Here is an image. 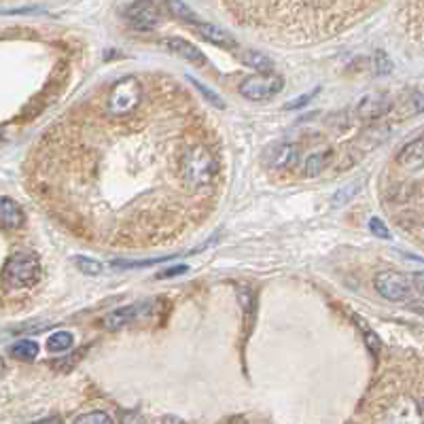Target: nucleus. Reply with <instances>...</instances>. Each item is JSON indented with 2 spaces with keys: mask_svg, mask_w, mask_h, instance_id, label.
<instances>
[{
  "mask_svg": "<svg viewBox=\"0 0 424 424\" xmlns=\"http://www.w3.org/2000/svg\"><path fill=\"white\" fill-rule=\"evenodd\" d=\"M221 176L219 136L193 96L164 75H126L43 134L30 191L87 242L147 248L200 225Z\"/></svg>",
  "mask_w": 424,
  "mask_h": 424,
  "instance_id": "nucleus-1",
  "label": "nucleus"
},
{
  "mask_svg": "<svg viewBox=\"0 0 424 424\" xmlns=\"http://www.w3.org/2000/svg\"><path fill=\"white\" fill-rule=\"evenodd\" d=\"M39 280H41V263L30 253L11 255L3 265V272H0V282L11 291L30 289Z\"/></svg>",
  "mask_w": 424,
  "mask_h": 424,
  "instance_id": "nucleus-2",
  "label": "nucleus"
},
{
  "mask_svg": "<svg viewBox=\"0 0 424 424\" xmlns=\"http://www.w3.org/2000/svg\"><path fill=\"white\" fill-rule=\"evenodd\" d=\"M375 291L388 301H409L413 295H422V274L405 276L401 272H382L375 276Z\"/></svg>",
  "mask_w": 424,
  "mask_h": 424,
  "instance_id": "nucleus-3",
  "label": "nucleus"
},
{
  "mask_svg": "<svg viewBox=\"0 0 424 424\" xmlns=\"http://www.w3.org/2000/svg\"><path fill=\"white\" fill-rule=\"evenodd\" d=\"M284 90V79L276 73H257L240 83V94L250 102H269Z\"/></svg>",
  "mask_w": 424,
  "mask_h": 424,
  "instance_id": "nucleus-4",
  "label": "nucleus"
},
{
  "mask_svg": "<svg viewBox=\"0 0 424 424\" xmlns=\"http://www.w3.org/2000/svg\"><path fill=\"white\" fill-rule=\"evenodd\" d=\"M126 20L134 30L140 32H151L162 24V13L153 0H136L126 9Z\"/></svg>",
  "mask_w": 424,
  "mask_h": 424,
  "instance_id": "nucleus-5",
  "label": "nucleus"
},
{
  "mask_svg": "<svg viewBox=\"0 0 424 424\" xmlns=\"http://www.w3.org/2000/svg\"><path fill=\"white\" fill-rule=\"evenodd\" d=\"M301 151L295 143H276L263 153V162L274 172H289L299 164Z\"/></svg>",
  "mask_w": 424,
  "mask_h": 424,
  "instance_id": "nucleus-6",
  "label": "nucleus"
},
{
  "mask_svg": "<svg viewBox=\"0 0 424 424\" xmlns=\"http://www.w3.org/2000/svg\"><path fill=\"white\" fill-rule=\"evenodd\" d=\"M191 28H193V32L198 35V37H202L204 41H208V43H212V45H217V47H223V49H238V41L229 35V32H225L223 28H219V26H214V24H204V22H200V20H195L193 24H189Z\"/></svg>",
  "mask_w": 424,
  "mask_h": 424,
  "instance_id": "nucleus-7",
  "label": "nucleus"
},
{
  "mask_svg": "<svg viewBox=\"0 0 424 424\" xmlns=\"http://www.w3.org/2000/svg\"><path fill=\"white\" fill-rule=\"evenodd\" d=\"M164 45H166L168 52L176 54L178 58L187 60V62L193 64V66H202V68H204V66L208 64L206 56H204L193 43H189V41H185V39H168Z\"/></svg>",
  "mask_w": 424,
  "mask_h": 424,
  "instance_id": "nucleus-8",
  "label": "nucleus"
},
{
  "mask_svg": "<svg viewBox=\"0 0 424 424\" xmlns=\"http://www.w3.org/2000/svg\"><path fill=\"white\" fill-rule=\"evenodd\" d=\"M26 223V212L18 202L11 198L0 195V227L5 229H20Z\"/></svg>",
  "mask_w": 424,
  "mask_h": 424,
  "instance_id": "nucleus-9",
  "label": "nucleus"
},
{
  "mask_svg": "<svg viewBox=\"0 0 424 424\" xmlns=\"http://www.w3.org/2000/svg\"><path fill=\"white\" fill-rule=\"evenodd\" d=\"M388 109H390V100L386 96H371L358 104V115L363 119H380L384 113H388Z\"/></svg>",
  "mask_w": 424,
  "mask_h": 424,
  "instance_id": "nucleus-10",
  "label": "nucleus"
},
{
  "mask_svg": "<svg viewBox=\"0 0 424 424\" xmlns=\"http://www.w3.org/2000/svg\"><path fill=\"white\" fill-rule=\"evenodd\" d=\"M145 308H147L145 303L121 308V310L109 314V316L104 318V325H107V329H119V327H123V325H130V322H134V320L140 316V312H143Z\"/></svg>",
  "mask_w": 424,
  "mask_h": 424,
  "instance_id": "nucleus-11",
  "label": "nucleus"
},
{
  "mask_svg": "<svg viewBox=\"0 0 424 424\" xmlns=\"http://www.w3.org/2000/svg\"><path fill=\"white\" fill-rule=\"evenodd\" d=\"M396 166H403V168H420L422 166V136H418L416 140H411L409 145H405L399 155H396Z\"/></svg>",
  "mask_w": 424,
  "mask_h": 424,
  "instance_id": "nucleus-12",
  "label": "nucleus"
},
{
  "mask_svg": "<svg viewBox=\"0 0 424 424\" xmlns=\"http://www.w3.org/2000/svg\"><path fill=\"white\" fill-rule=\"evenodd\" d=\"M333 162L331 151H320L308 157V162L303 164V176H318L320 172H325L329 168V164Z\"/></svg>",
  "mask_w": 424,
  "mask_h": 424,
  "instance_id": "nucleus-13",
  "label": "nucleus"
},
{
  "mask_svg": "<svg viewBox=\"0 0 424 424\" xmlns=\"http://www.w3.org/2000/svg\"><path fill=\"white\" fill-rule=\"evenodd\" d=\"M240 58L246 66L259 71V73H267V71H274V62L265 56V54H259V52H253V49H242L240 52Z\"/></svg>",
  "mask_w": 424,
  "mask_h": 424,
  "instance_id": "nucleus-14",
  "label": "nucleus"
},
{
  "mask_svg": "<svg viewBox=\"0 0 424 424\" xmlns=\"http://www.w3.org/2000/svg\"><path fill=\"white\" fill-rule=\"evenodd\" d=\"M11 354H13L16 358H22V361H32V358H37V354H39V344L32 341V339L16 341L13 348H11Z\"/></svg>",
  "mask_w": 424,
  "mask_h": 424,
  "instance_id": "nucleus-15",
  "label": "nucleus"
},
{
  "mask_svg": "<svg viewBox=\"0 0 424 424\" xmlns=\"http://www.w3.org/2000/svg\"><path fill=\"white\" fill-rule=\"evenodd\" d=\"M168 7H170V11H172V16L174 18H178V20H183V22H187V24H193L195 20H200L195 13H193V9H189L183 0H168Z\"/></svg>",
  "mask_w": 424,
  "mask_h": 424,
  "instance_id": "nucleus-16",
  "label": "nucleus"
},
{
  "mask_svg": "<svg viewBox=\"0 0 424 424\" xmlns=\"http://www.w3.org/2000/svg\"><path fill=\"white\" fill-rule=\"evenodd\" d=\"M73 341L75 339H73V335L68 331H58L47 339V348L52 352H64V350H68L73 346Z\"/></svg>",
  "mask_w": 424,
  "mask_h": 424,
  "instance_id": "nucleus-17",
  "label": "nucleus"
},
{
  "mask_svg": "<svg viewBox=\"0 0 424 424\" xmlns=\"http://www.w3.org/2000/svg\"><path fill=\"white\" fill-rule=\"evenodd\" d=\"M75 265H77L83 274H87V276H100V274L104 272V265H102V263H98V261H94V259H87V257H77V259H75Z\"/></svg>",
  "mask_w": 424,
  "mask_h": 424,
  "instance_id": "nucleus-18",
  "label": "nucleus"
},
{
  "mask_svg": "<svg viewBox=\"0 0 424 424\" xmlns=\"http://www.w3.org/2000/svg\"><path fill=\"white\" fill-rule=\"evenodd\" d=\"M75 422H77V424H104V422L111 424L113 418H111L109 413H104V411H90V413L79 416Z\"/></svg>",
  "mask_w": 424,
  "mask_h": 424,
  "instance_id": "nucleus-19",
  "label": "nucleus"
},
{
  "mask_svg": "<svg viewBox=\"0 0 424 424\" xmlns=\"http://www.w3.org/2000/svg\"><path fill=\"white\" fill-rule=\"evenodd\" d=\"M358 189H361V183H352V185H348L346 189H341V191L333 198V206H344V204H348V202L358 193Z\"/></svg>",
  "mask_w": 424,
  "mask_h": 424,
  "instance_id": "nucleus-20",
  "label": "nucleus"
},
{
  "mask_svg": "<svg viewBox=\"0 0 424 424\" xmlns=\"http://www.w3.org/2000/svg\"><path fill=\"white\" fill-rule=\"evenodd\" d=\"M361 322V327H363V335H365V344H367V348L371 350V354L373 356H377L380 354V348H382V344H380V337L363 322V320H358Z\"/></svg>",
  "mask_w": 424,
  "mask_h": 424,
  "instance_id": "nucleus-21",
  "label": "nucleus"
},
{
  "mask_svg": "<svg viewBox=\"0 0 424 424\" xmlns=\"http://www.w3.org/2000/svg\"><path fill=\"white\" fill-rule=\"evenodd\" d=\"M369 229H371V234H375V238H382V240H388V238H390V229H388L386 223H382L380 219H371V221H369Z\"/></svg>",
  "mask_w": 424,
  "mask_h": 424,
  "instance_id": "nucleus-22",
  "label": "nucleus"
},
{
  "mask_svg": "<svg viewBox=\"0 0 424 424\" xmlns=\"http://www.w3.org/2000/svg\"><path fill=\"white\" fill-rule=\"evenodd\" d=\"M375 60H377V66H375V71H377L380 75H386V73H390V71H392V62L386 58V54H384V52H377V54H375Z\"/></svg>",
  "mask_w": 424,
  "mask_h": 424,
  "instance_id": "nucleus-23",
  "label": "nucleus"
},
{
  "mask_svg": "<svg viewBox=\"0 0 424 424\" xmlns=\"http://www.w3.org/2000/svg\"><path fill=\"white\" fill-rule=\"evenodd\" d=\"M191 83H193L195 87H200V92H202V94H204V96H206V98H208V100H210V102L214 104V107H225V104L221 102V98H219L217 94H212L210 90H206V87H204V85H200L198 81H191Z\"/></svg>",
  "mask_w": 424,
  "mask_h": 424,
  "instance_id": "nucleus-24",
  "label": "nucleus"
},
{
  "mask_svg": "<svg viewBox=\"0 0 424 424\" xmlns=\"http://www.w3.org/2000/svg\"><path fill=\"white\" fill-rule=\"evenodd\" d=\"M185 272H189V267H187V265H178V267H172V269L162 272L159 278H172V276H178V274H185Z\"/></svg>",
  "mask_w": 424,
  "mask_h": 424,
  "instance_id": "nucleus-25",
  "label": "nucleus"
},
{
  "mask_svg": "<svg viewBox=\"0 0 424 424\" xmlns=\"http://www.w3.org/2000/svg\"><path fill=\"white\" fill-rule=\"evenodd\" d=\"M310 98H312V96H301V98H299V100H295V102H291V104H289V109H297V107H301V104H303V102H310Z\"/></svg>",
  "mask_w": 424,
  "mask_h": 424,
  "instance_id": "nucleus-26",
  "label": "nucleus"
},
{
  "mask_svg": "<svg viewBox=\"0 0 424 424\" xmlns=\"http://www.w3.org/2000/svg\"><path fill=\"white\" fill-rule=\"evenodd\" d=\"M3 369H5V363H3V361H0V373H3Z\"/></svg>",
  "mask_w": 424,
  "mask_h": 424,
  "instance_id": "nucleus-27",
  "label": "nucleus"
}]
</instances>
